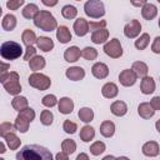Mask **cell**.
<instances>
[{
    "mask_svg": "<svg viewBox=\"0 0 160 160\" xmlns=\"http://www.w3.org/2000/svg\"><path fill=\"white\" fill-rule=\"evenodd\" d=\"M16 160H54L49 149L40 145H25L16 152Z\"/></svg>",
    "mask_w": 160,
    "mask_h": 160,
    "instance_id": "1",
    "label": "cell"
},
{
    "mask_svg": "<svg viewBox=\"0 0 160 160\" xmlns=\"http://www.w3.org/2000/svg\"><path fill=\"white\" fill-rule=\"evenodd\" d=\"M34 25L44 31H48V32H51L52 30L59 28L56 19L48 10H40L38 12V15L34 18Z\"/></svg>",
    "mask_w": 160,
    "mask_h": 160,
    "instance_id": "2",
    "label": "cell"
},
{
    "mask_svg": "<svg viewBox=\"0 0 160 160\" xmlns=\"http://www.w3.org/2000/svg\"><path fill=\"white\" fill-rule=\"evenodd\" d=\"M0 82L8 94L18 96L21 92V85L19 82V74L16 71H10L0 75Z\"/></svg>",
    "mask_w": 160,
    "mask_h": 160,
    "instance_id": "3",
    "label": "cell"
},
{
    "mask_svg": "<svg viewBox=\"0 0 160 160\" xmlns=\"http://www.w3.org/2000/svg\"><path fill=\"white\" fill-rule=\"evenodd\" d=\"M0 55L4 60H15L22 55V48L16 41H5L1 44Z\"/></svg>",
    "mask_w": 160,
    "mask_h": 160,
    "instance_id": "4",
    "label": "cell"
},
{
    "mask_svg": "<svg viewBox=\"0 0 160 160\" xmlns=\"http://www.w3.org/2000/svg\"><path fill=\"white\" fill-rule=\"evenodd\" d=\"M84 12L92 19H100L105 15L104 2L100 0H89L84 4Z\"/></svg>",
    "mask_w": 160,
    "mask_h": 160,
    "instance_id": "5",
    "label": "cell"
},
{
    "mask_svg": "<svg viewBox=\"0 0 160 160\" xmlns=\"http://www.w3.org/2000/svg\"><path fill=\"white\" fill-rule=\"evenodd\" d=\"M29 85L40 90V91H44V90H48L51 85V80L48 75L45 74H41V72H32L30 76H29Z\"/></svg>",
    "mask_w": 160,
    "mask_h": 160,
    "instance_id": "6",
    "label": "cell"
},
{
    "mask_svg": "<svg viewBox=\"0 0 160 160\" xmlns=\"http://www.w3.org/2000/svg\"><path fill=\"white\" fill-rule=\"evenodd\" d=\"M102 50H104V52H105L108 56H110L111 59H119V58L122 55V46H121V44H120V40L116 39V38H114V39H111L110 41L105 42Z\"/></svg>",
    "mask_w": 160,
    "mask_h": 160,
    "instance_id": "7",
    "label": "cell"
},
{
    "mask_svg": "<svg viewBox=\"0 0 160 160\" xmlns=\"http://www.w3.org/2000/svg\"><path fill=\"white\" fill-rule=\"evenodd\" d=\"M140 31H141V24L136 19L130 20V22H128L124 26V35L128 39H135L136 36L140 35Z\"/></svg>",
    "mask_w": 160,
    "mask_h": 160,
    "instance_id": "8",
    "label": "cell"
},
{
    "mask_svg": "<svg viewBox=\"0 0 160 160\" xmlns=\"http://www.w3.org/2000/svg\"><path fill=\"white\" fill-rule=\"evenodd\" d=\"M136 79L138 76L135 75V72L131 70V69H124L120 74H119V81L122 86H132L135 82H136Z\"/></svg>",
    "mask_w": 160,
    "mask_h": 160,
    "instance_id": "9",
    "label": "cell"
},
{
    "mask_svg": "<svg viewBox=\"0 0 160 160\" xmlns=\"http://www.w3.org/2000/svg\"><path fill=\"white\" fill-rule=\"evenodd\" d=\"M65 75L71 81H79L85 78V70L81 66H71V68L66 69Z\"/></svg>",
    "mask_w": 160,
    "mask_h": 160,
    "instance_id": "10",
    "label": "cell"
},
{
    "mask_svg": "<svg viewBox=\"0 0 160 160\" xmlns=\"http://www.w3.org/2000/svg\"><path fill=\"white\" fill-rule=\"evenodd\" d=\"M141 151H142V154H144L145 156L154 158V156H158V155H159V152H160V146H159V144H158L156 141L150 140V141H146V142L142 145Z\"/></svg>",
    "mask_w": 160,
    "mask_h": 160,
    "instance_id": "11",
    "label": "cell"
},
{
    "mask_svg": "<svg viewBox=\"0 0 160 160\" xmlns=\"http://www.w3.org/2000/svg\"><path fill=\"white\" fill-rule=\"evenodd\" d=\"M91 74L96 78V79H105L108 75H109V68L106 64L104 62H95L91 68Z\"/></svg>",
    "mask_w": 160,
    "mask_h": 160,
    "instance_id": "12",
    "label": "cell"
},
{
    "mask_svg": "<svg viewBox=\"0 0 160 160\" xmlns=\"http://www.w3.org/2000/svg\"><path fill=\"white\" fill-rule=\"evenodd\" d=\"M72 28H74V31H75V34H76L78 36H85V35L90 31V29H89V22H88L84 18L76 19Z\"/></svg>",
    "mask_w": 160,
    "mask_h": 160,
    "instance_id": "13",
    "label": "cell"
},
{
    "mask_svg": "<svg viewBox=\"0 0 160 160\" xmlns=\"http://www.w3.org/2000/svg\"><path fill=\"white\" fill-rule=\"evenodd\" d=\"M140 90L144 95H150L155 91V81L151 76H145L141 79L140 82Z\"/></svg>",
    "mask_w": 160,
    "mask_h": 160,
    "instance_id": "14",
    "label": "cell"
},
{
    "mask_svg": "<svg viewBox=\"0 0 160 160\" xmlns=\"http://www.w3.org/2000/svg\"><path fill=\"white\" fill-rule=\"evenodd\" d=\"M80 56H81V50L75 45L68 48L64 51V59L68 62H75V61H78L80 59Z\"/></svg>",
    "mask_w": 160,
    "mask_h": 160,
    "instance_id": "15",
    "label": "cell"
},
{
    "mask_svg": "<svg viewBox=\"0 0 160 160\" xmlns=\"http://www.w3.org/2000/svg\"><path fill=\"white\" fill-rule=\"evenodd\" d=\"M58 109L61 114L64 115H68V114H71L72 110H74V101L70 99V98H61L58 102Z\"/></svg>",
    "mask_w": 160,
    "mask_h": 160,
    "instance_id": "16",
    "label": "cell"
},
{
    "mask_svg": "<svg viewBox=\"0 0 160 160\" xmlns=\"http://www.w3.org/2000/svg\"><path fill=\"white\" fill-rule=\"evenodd\" d=\"M141 15H142V18L145 20H149L150 21V20H152V19L156 18V15H158V8L154 4H151V2H146L141 8Z\"/></svg>",
    "mask_w": 160,
    "mask_h": 160,
    "instance_id": "17",
    "label": "cell"
},
{
    "mask_svg": "<svg viewBox=\"0 0 160 160\" xmlns=\"http://www.w3.org/2000/svg\"><path fill=\"white\" fill-rule=\"evenodd\" d=\"M101 94L106 99H114L119 94V88L115 82H106L101 88Z\"/></svg>",
    "mask_w": 160,
    "mask_h": 160,
    "instance_id": "18",
    "label": "cell"
},
{
    "mask_svg": "<svg viewBox=\"0 0 160 160\" xmlns=\"http://www.w3.org/2000/svg\"><path fill=\"white\" fill-rule=\"evenodd\" d=\"M110 111L115 116H124L128 112V105L121 100H116L110 105Z\"/></svg>",
    "mask_w": 160,
    "mask_h": 160,
    "instance_id": "19",
    "label": "cell"
},
{
    "mask_svg": "<svg viewBox=\"0 0 160 160\" xmlns=\"http://www.w3.org/2000/svg\"><path fill=\"white\" fill-rule=\"evenodd\" d=\"M71 32L69 30L68 26L65 25H60L56 29V39L61 42V44H68L69 41H71Z\"/></svg>",
    "mask_w": 160,
    "mask_h": 160,
    "instance_id": "20",
    "label": "cell"
},
{
    "mask_svg": "<svg viewBox=\"0 0 160 160\" xmlns=\"http://www.w3.org/2000/svg\"><path fill=\"white\" fill-rule=\"evenodd\" d=\"M138 114L142 119H150V118L154 116L155 110L152 109V106H151L150 102H141L138 106Z\"/></svg>",
    "mask_w": 160,
    "mask_h": 160,
    "instance_id": "21",
    "label": "cell"
},
{
    "mask_svg": "<svg viewBox=\"0 0 160 160\" xmlns=\"http://www.w3.org/2000/svg\"><path fill=\"white\" fill-rule=\"evenodd\" d=\"M131 70L135 72V75L138 76V78H145V76H148V71H149V68H148V65L144 62V61H135V62H132V65H131Z\"/></svg>",
    "mask_w": 160,
    "mask_h": 160,
    "instance_id": "22",
    "label": "cell"
},
{
    "mask_svg": "<svg viewBox=\"0 0 160 160\" xmlns=\"http://www.w3.org/2000/svg\"><path fill=\"white\" fill-rule=\"evenodd\" d=\"M115 132V124L110 120H105L100 125V134L104 138H111Z\"/></svg>",
    "mask_w": 160,
    "mask_h": 160,
    "instance_id": "23",
    "label": "cell"
},
{
    "mask_svg": "<svg viewBox=\"0 0 160 160\" xmlns=\"http://www.w3.org/2000/svg\"><path fill=\"white\" fill-rule=\"evenodd\" d=\"M80 139L84 141V142H89L91 141L94 138H95V129L90 125H85L80 129Z\"/></svg>",
    "mask_w": 160,
    "mask_h": 160,
    "instance_id": "24",
    "label": "cell"
},
{
    "mask_svg": "<svg viewBox=\"0 0 160 160\" xmlns=\"http://www.w3.org/2000/svg\"><path fill=\"white\" fill-rule=\"evenodd\" d=\"M4 141H5V144L8 145V148H9L10 150H16V149H19L20 145H21V140L16 136L15 132L8 134V135L4 138Z\"/></svg>",
    "mask_w": 160,
    "mask_h": 160,
    "instance_id": "25",
    "label": "cell"
},
{
    "mask_svg": "<svg viewBox=\"0 0 160 160\" xmlns=\"http://www.w3.org/2000/svg\"><path fill=\"white\" fill-rule=\"evenodd\" d=\"M16 26V16L12 15V14H6L4 18H2V21H1V28L6 31H11L14 30Z\"/></svg>",
    "mask_w": 160,
    "mask_h": 160,
    "instance_id": "26",
    "label": "cell"
},
{
    "mask_svg": "<svg viewBox=\"0 0 160 160\" xmlns=\"http://www.w3.org/2000/svg\"><path fill=\"white\" fill-rule=\"evenodd\" d=\"M36 45H38V48L40 50H42L45 52H48V51H50V50L54 49V41L50 38H48V36H40V38H38Z\"/></svg>",
    "mask_w": 160,
    "mask_h": 160,
    "instance_id": "27",
    "label": "cell"
},
{
    "mask_svg": "<svg viewBox=\"0 0 160 160\" xmlns=\"http://www.w3.org/2000/svg\"><path fill=\"white\" fill-rule=\"evenodd\" d=\"M45 65H46V61H45V59H44L42 56H40V55L34 56V58L29 61L30 70H32L34 72H38L39 70L44 69V68H45Z\"/></svg>",
    "mask_w": 160,
    "mask_h": 160,
    "instance_id": "28",
    "label": "cell"
},
{
    "mask_svg": "<svg viewBox=\"0 0 160 160\" xmlns=\"http://www.w3.org/2000/svg\"><path fill=\"white\" fill-rule=\"evenodd\" d=\"M11 106H12L16 111L20 112L21 110L29 108V101H28V99H26L25 96L18 95V96H14V99L11 100Z\"/></svg>",
    "mask_w": 160,
    "mask_h": 160,
    "instance_id": "29",
    "label": "cell"
},
{
    "mask_svg": "<svg viewBox=\"0 0 160 160\" xmlns=\"http://www.w3.org/2000/svg\"><path fill=\"white\" fill-rule=\"evenodd\" d=\"M21 40L26 46H32L38 41V38H36V35H35V32L32 30L25 29L22 31V34H21Z\"/></svg>",
    "mask_w": 160,
    "mask_h": 160,
    "instance_id": "30",
    "label": "cell"
},
{
    "mask_svg": "<svg viewBox=\"0 0 160 160\" xmlns=\"http://www.w3.org/2000/svg\"><path fill=\"white\" fill-rule=\"evenodd\" d=\"M39 11H40V10H39V8H38L36 4H26L25 8L22 9L21 14H22V16H24L25 19H32V20H34V18L38 15Z\"/></svg>",
    "mask_w": 160,
    "mask_h": 160,
    "instance_id": "31",
    "label": "cell"
},
{
    "mask_svg": "<svg viewBox=\"0 0 160 160\" xmlns=\"http://www.w3.org/2000/svg\"><path fill=\"white\" fill-rule=\"evenodd\" d=\"M108 39H109V30L106 29H102L91 34V41L94 44H104Z\"/></svg>",
    "mask_w": 160,
    "mask_h": 160,
    "instance_id": "32",
    "label": "cell"
},
{
    "mask_svg": "<svg viewBox=\"0 0 160 160\" xmlns=\"http://www.w3.org/2000/svg\"><path fill=\"white\" fill-rule=\"evenodd\" d=\"M29 124H30V121L28 119H25L24 116H21V115H18L16 119H15V122H14L16 130L19 132H22V134H25L29 130Z\"/></svg>",
    "mask_w": 160,
    "mask_h": 160,
    "instance_id": "33",
    "label": "cell"
},
{
    "mask_svg": "<svg viewBox=\"0 0 160 160\" xmlns=\"http://www.w3.org/2000/svg\"><path fill=\"white\" fill-rule=\"evenodd\" d=\"M149 44H150V35H149L148 32L141 34V35L135 40V42H134V45H135V48H136L138 50H145Z\"/></svg>",
    "mask_w": 160,
    "mask_h": 160,
    "instance_id": "34",
    "label": "cell"
},
{
    "mask_svg": "<svg viewBox=\"0 0 160 160\" xmlns=\"http://www.w3.org/2000/svg\"><path fill=\"white\" fill-rule=\"evenodd\" d=\"M61 15H62L64 19L71 20V19L76 18V15H78V10H76V8H75L74 5L68 4V5L62 6V9H61Z\"/></svg>",
    "mask_w": 160,
    "mask_h": 160,
    "instance_id": "35",
    "label": "cell"
},
{
    "mask_svg": "<svg viewBox=\"0 0 160 160\" xmlns=\"http://www.w3.org/2000/svg\"><path fill=\"white\" fill-rule=\"evenodd\" d=\"M78 116H79V119L81 121H84V122L88 124V122L92 121V119H94V111L90 108H81L79 110V112H78Z\"/></svg>",
    "mask_w": 160,
    "mask_h": 160,
    "instance_id": "36",
    "label": "cell"
},
{
    "mask_svg": "<svg viewBox=\"0 0 160 160\" xmlns=\"http://www.w3.org/2000/svg\"><path fill=\"white\" fill-rule=\"evenodd\" d=\"M61 150H62L65 154L71 155V154H74L75 150H76V142H75L72 139H65V140H62V142H61Z\"/></svg>",
    "mask_w": 160,
    "mask_h": 160,
    "instance_id": "37",
    "label": "cell"
},
{
    "mask_svg": "<svg viewBox=\"0 0 160 160\" xmlns=\"http://www.w3.org/2000/svg\"><path fill=\"white\" fill-rule=\"evenodd\" d=\"M81 56L85 59V60H89V61H92L98 58V50L95 48H91V46H86L81 50Z\"/></svg>",
    "mask_w": 160,
    "mask_h": 160,
    "instance_id": "38",
    "label": "cell"
},
{
    "mask_svg": "<svg viewBox=\"0 0 160 160\" xmlns=\"http://www.w3.org/2000/svg\"><path fill=\"white\" fill-rule=\"evenodd\" d=\"M15 131H18V130H16V128H15L14 124L8 122V121H4V122L0 124V136H1L2 139H4L8 134H11V132H15Z\"/></svg>",
    "mask_w": 160,
    "mask_h": 160,
    "instance_id": "39",
    "label": "cell"
},
{
    "mask_svg": "<svg viewBox=\"0 0 160 160\" xmlns=\"http://www.w3.org/2000/svg\"><path fill=\"white\" fill-rule=\"evenodd\" d=\"M106 149V145L102 142V141H95L94 144L90 145V152L94 155V156H99L100 154H102Z\"/></svg>",
    "mask_w": 160,
    "mask_h": 160,
    "instance_id": "40",
    "label": "cell"
},
{
    "mask_svg": "<svg viewBox=\"0 0 160 160\" xmlns=\"http://www.w3.org/2000/svg\"><path fill=\"white\" fill-rule=\"evenodd\" d=\"M40 121L42 125L45 126H50L54 121V115L50 110H42L41 114H40Z\"/></svg>",
    "mask_w": 160,
    "mask_h": 160,
    "instance_id": "41",
    "label": "cell"
},
{
    "mask_svg": "<svg viewBox=\"0 0 160 160\" xmlns=\"http://www.w3.org/2000/svg\"><path fill=\"white\" fill-rule=\"evenodd\" d=\"M58 102H59V100H58L56 96L52 95V94L45 95V96L42 98V100H41V104H42L44 106H46V108H52V106H55Z\"/></svg>",
    "mask_w": 160,
    "mask_h": 160,
    "instance_id": "42",
    "label": "cell"
},
{
    "mask_svg": "<svg viewBox=\"0 0 160 160\" xmlns=\"http://www.w3.org/2000/svg\"><path fill=\"white\" fill-rule=\"evenodd\" d=\"M62 129L66 134H75L78 130V125H76V122H74L71 120H65L62 124Z\"/></svg>",
    "mask_w": 160,
    "mask_h": 160,
    "instance_id": "43",
    "label": "cell"
},
{
    "mask_svg": "<svg viewBox=\"0 0 160 160\" xmlns=\"http://www.w3.org/2000/svg\"><path fill=\"white\" fill-rule=\"evenodd\" d=\"M106 26V21L105 20H99V21H90L89 22V29L91 32H95V31H99V30H102L105 29Z\"/></svg>",
    "mask_w": 160,
    "mask_h": 160,
    "instance_id": "44",
    "label": "cell"
},
{
    "mask_svg": "<svg viewBox=\"0 0 160 160\" xmlns=\"http://www.w3.org/2000/svg\"><path fill=\"white\" fill-rule=\"evenodd\" d=\"M19 115L24 116V118H25V119H28L30 122L35 119V111H34V109H31V108H26V109L21 110V111L19 112Z\"/></svg>",
    "mask_w": 160,
    "mask_h": 160,
    "instance_id": "45",
    "label": "cell"
},
{
    "mask_svg": "<svg viewBox=\"0 0 160 160\" xmlns=\"http://www.w3.org/2000/svg\"><path fill=\"white\" fill-rule=\"evenodd\" d=\"M24 4H25L24 0H9V1H6V6L10 10H18Z\"/></svg>",
    "mask_w": 160,
    "mask_h": 160,
    "instance_id": "46",
    "label": "cell"
},
{
    "mask_svg": "<svg viewBox=\"0 0 160 160\" xmlns=\"http://www.w3.org/2000/svg\"><path fill=\"white\" fill-rule=\"evenodd\" d=\"M34 56H36V49L34 46H26V50H25V54H24V60L30 61Z\"/></svg>",
    "mask_w": 160,
    "mask_h": 160,
    "instance_id": "47",
    "label": "cell"
},
{
    "mask_svg": "<svg viewBox=\"0 0 160 160\" xmlns=\"http://www.w3.org/2000/svg\"><path fill=\"white\" fill-rule=\"evenodd\" d=\"M151 51L154 54H160V36H156L151 44Z\"/></svg>",
    "mask_w": 160,
    "mask_h": 160,
    "instance_id": "48",
    "label": "cell"
},
{
    "mask_svg": "<svg viewBox=\"0 0 160 160\" xmlns=\"http://www.w3.org/2000/svg\"><path fill=\"white\" fill-rule=\"evenodd\" d=\"M150 104L152 106V109L156 111V110H160V96H154L151 100H150Z\"/></svg>",
    "mask_w": 160,
    "mask_h": 160,
    "instance_id": "49",
    "label": "cell"
},
{
    "mask_svg": "<svg viewBox=\"0 0 160 160\" xmlns=\"http://www.w3.org/2000/svg\"><path fill=\"white\" fill-rule=\"evenodd\" d=\"M55 160H69V155L65 154L64 151H60L55 155Z\"/></svg>",
    "mask_w": 160,
    "mask_h": 160,
    "instance_id": "50",
    "label": "cell"
},
{
    "mask_svg": "<svg viewBox=\"0 0 160 160\" xmlns=\"http://www.w3.org/2000/svg\"><path fill=\"white\" fill-rule=\"evenodd\" d=\"M75 160H90V159H89L88 154H85V152H80V154L76 156Z\"/></svg>",
    "mask_w": 160,
    "mask_h": 160,
    "instance_id": "51",
    "label": "cell"
},
{
    "mask_svg": "<svg viewBox=\"0 0 160 160\" xmlns=\"http://www.w3.org/2000/svg\"><path fill=\"white\" fill-rule=\"evenodd\" d=\"M148 1L146 0H141V1H131V5H134V6H140V8H142L145 4H146Z\"/></svg>",
    "mask_w": 160,
    "mask_h": 160,
    "instance_id": "52",
    "label": "cell"
},
{
    "mask_svg": "<svg viewBox=\"0 0 160 160\" xmlns=\"http://www.w3.org/2000/svg\"><path fill=\"white\" fill-rule=\"evenodd\" d=\"M10 68L9 64H5V62H1V74H5L8 72V69Z\"/></svg>",
    "mask_w": 160,
    "mask_h": 160,
    "instance_id": "53",
    "label": "cell"
},
{
    "mask_svg": "<svg viewBox=\"0 0 160 160\" xmlns=\"http://www.w3.org/2000/svg\"><path fill=\"white\" fill-rule=\"evenodd\" d=\"M42 4L46 5V6H55V5L58 4V1H56V0H55V1H46V0H42Z\"/></svg>",
    "mask_w": 160,
    "mask_h": 160,
    "instance_id": "54",
    "label": "cell"
},
{
    "mask_svg": "<svg viewBox=\"0 0 160 160\" xmlns=\"http://www.w3.org/2000/svg\"><path fill=\"white\" fill-rule=\"evenodd\" d=\"M5 151H6V150H5V141H1V142H0V152L4 154Z\"/></svg>",
    "mask_w": 160,
    "mask_h": 160,
    "instance_id": "55",
    "label": "cell"
},
{
    "mask_svg": "<svg viewBox=\"0 0 160 160\" xmlns=\"http://www.w3.org/2000/svg\"><path fill=\"white\" fill-rule=\"evenodd\" d=\"M102 160H116V158H114L112 155H106L105 158H102Z\"/></svg>",
    "mask_w": 160,
    "mask_h": 160,
    "instance_id": "56",
    "label": "cell"
},
{
    "mask_svg": "<svg viewBox=\"0 0 160 160\" xmlns=\"http://www.w3.org/2000/svg\"><path fill=\"white\" fill-rule=\"evenodd\" d=\"M155 128H156L158 132L160 134V119H159V120H156V122H155Z\"/></svg>",
    "mask_w": 160,
    "mask_h": 160,
    "instance_id": "57",
    "label": "cell"
},
{
    "mask_svg": "<svg viewBox=\"0 0 160 160\" xmlns=\"http://www.w3.org/2000/svg\"><path fill=\"white\" fill-rule=\"evenodd\" d=\"M116 160H130V159L126 156H119V158H116Z\"/></svg>",
    "mask_w": 160,
    "mask_h": 160,
    "instance_id": "58",
    "label": "cell"
},
{
    "mask_svg": "<svg viewBox=\"0 0 160 160\" xmlns=\"http://www.w3.org/2000/svg\"><path fill=\"white\" fill-rule=\"evenodd\" d=\"M159 28H160V19H159Z\"/></svg>",
    "mask_w": 160,
    "mask_h": 160,
    "instance_id": "59",
    "label": "cell"
},
{
    "mask_svg": "<svg viewBox=\"0 0 160 160\" xmlns=\"http://www.w3.org/2000/svg\"><path fill=\"white\" fill-rule=\"evenodd\" d=\"M0 160H5V159H2V158H0Z\"/></svg>",
    "mask_w": 160,
    "mask_h": 160,
    "instance_id": "60",
    "label": "cell"
}]
</instances>
